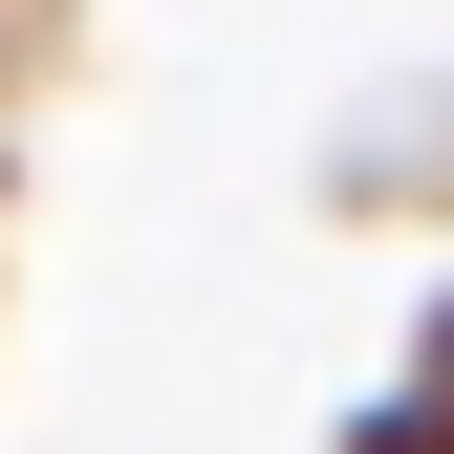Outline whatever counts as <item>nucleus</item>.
Returning <instances> with one entry per match:
<instances>
[]
</instances>
